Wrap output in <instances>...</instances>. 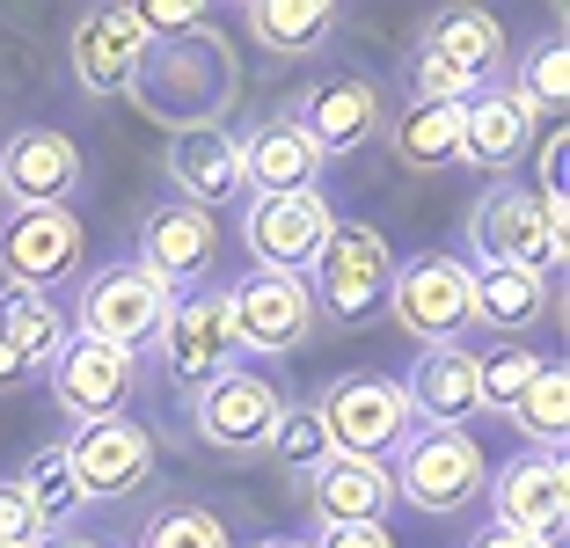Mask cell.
Listing matches in <instances>:
<instances>
[{
    "instance_id": "1",
    "label": "cell",
    "mask_w": 570,
    "mask_h": 548,
    "mask_svg": "<svg viewBox=\"0 0 570 548\" xmlns=\"http://www.w3.org/2000/svg\"><path fill=\"white\" fill-rule=\"evenodd\" d=\"M125 96H132L154 125H168V133L227 125V110H235V96H242L235 45H227L213 22H205V30H190V37H154V45L139 51V67H132V81H125Z\"/></svg>"
},
{
    "instance_id": "2",
    "label": "cell",
    "mask_w": 570,
    "mask_h": 548,
    "mask_svg": "<svg viewBox=\"0 0 570 548\" xmlns=\"http://www.w3.org/2000/svg\"><path fill=\"white\" fill-rule=\"evenodd\" d=\"M395 461L403 468H387V482L424 519H461L490 490V453L469 432H417L395 447Z\"/></svg>"
},
{
    "instance_id": "3",
    "label": "cell",
    "mask_w": 570,
    "mask_h": 548,
    "mask_svg": "<svg viewBox=\"0 0 570 548\" xmlns=\"http://www.w3.org/2000/svg\"><path fill=\"white\" fill-rule=\"evenodd\" d=\"M387 315H395L403 336H417L424 351L461 344L475 330V271L461 256H410L387 278Z\"/></svg>"
},
{
    "instance_id": "4",
    "label": "cell",
    "mask_w": 570,
    "mask_h": 548,
    "mask_svg": "<svg viewBox=\"0 0 570 548\" xmlns=\"http://www.w3.org/2000/svg\"><path fill=\"white\" fill-rule=\"evenodd\" d=\"M168 285L154 278L147 264H102L88 271L81 300H73V336H88V344H110V351H139L147 336H161V315H168Z\"/></svg>"
},
{
    "instance_id": "5",
    "label": "cell",
    "mask_w": 570,
    "mask_h": 548,
    "mask_svg": "<svg viewBox=\"0 0 570 548\" xmlns=\"http://www.w3.org/2000/svg\"><path fill=\"white\" fill-rule=\"evenodd\" d=\"M315 278H307V293H315V307H330L336 322H373L387 307V278H395V256H387V234L366 227V219H336L330 242H322Z\"/></svg>"
},
{
    "instance_id": "6",
    "label": "cell",
    "mask_w": 570,
    "mask_h": 548,
    "mask_svg": "<svg viewBox=\"0 0 570 548\" xmlns=\"http://www.w3.org/2000/svg\"><path fill=\"white\" fill-rule=\"evenodd\" d=\"M315 417L330 432V453H352V461H387V453L410 439V402L403 381L387 373H344L315 395Z\"/></svg>"
},
{
    "instance_id": "7",
    "label": "cell",
    "mask_w": 570,
    "mask_h": 548,
    "mask_svg": "<svg viewBox=\"0 0 570 548\" xmlns=\"http://www.w3.org/2000/svg\"><path fill=\"white\" fill-rule=\"evenodd\" d=\"M161 365H168V381H184V388H213L219 373H235V365H242L227 285H190L184 300H168V315H161Z\"/></svg>"
},
{
    "instance_id": "8",
    "label": "cell",
    "mask_w": 570,
    "mask_h": 548,
    "mask_svg": "<svg viewBox=\"0 0 570 548\" xmlns=\"http://www.w3.org/2000/svg\"><path fill=\"white\" fill-rule=\"evenodd\" d=\"M88 256V227L73 205H37V213H8L0 219V278L8 293H45L67 285Z\"/></svg>"
},
{
    "instance_id": "9",
    "label": "cell",
    "mask_w": 570,
    "mask_h": 548,
    "mask_svg": "<svg viewBox=\"0 0 570 548\" xmlns=\"http://www.w3.org/2000/svg\"><path fill=\"white\" fill-rule=\"evenodd\" d=\"M469 234H475L483 271H541V278H556V264H563V234L549 227V213H541V198L527 183H498L475 205Z\"/></svg>"
},
{
    "instance_id": "10",
    "label": "cell",
    "mask_w": 570,
    "mask_h": 548,
    "mask_svg": "<svg viewBox=\"0 0 570 548\" xmlns=\"http://www.w3.org/2000/svg\"><path fill=\"white\" fill-rule=\"evenodd\" d=\"M336 213L322 190H301V198H249L242 213V249H249L256 271H278V278H307V264L322 256Z\"/></svg>"
},
{
    "instance_id": "11",
    "label": "cell",
    "mask_w": 570,
    "mask_h": 548,
    "mask_svg": "<svg viewBox=\"0 0 570 548\" xmlns=\"http://www.w3.org/2000/svg\"><path fill=\"white\" fill-rule=\"evenodd\" d=\"M278 410H285V395L271 388V373L235 365V373H219L213 388H198L190 424H198V439H205V447H219V453H264Z\"/></svg>"
},
{
    "instance_id": "12",
    "label": "cell",
    "mask_w": 570,
    "mask_h": 548,
    "mask_svg": "<svg viewBox=\"0 0 570 548\" xmlns=\"http://www.w3.org/2000/svg\"><path fill=\"white\" fill-rule=\"evenodd\" d=\"M490 505H498V527L527 534L541 548H563V519H570V468L563 453H520L490 476Z\"/></svg>"
},
{
    "instance_id": "13",
    "label": "cell",
    "mask_w": 570,
    "mask_h": 548,
    "mask_svg": "<svg viewBox=\"0 0 570 548\" xmlns=\"http://www.w3.org/2000/svg\"><path fill=\"white\" fill-rule=\"evenodd\" d=\"M227 307H235V344L264 351V359L301 351L307 336H315V315H322L307 278H278V271H249V278L227 293Z\"/></svg>"
},
{
    "instance_id": "14",
    "label": "cell",
    "mask_w": 570,
    "mask_h": 548,
    "mask_svg": "<svg viewBox=\"0 0 570 548\" xmlns=\"http://www.w3.org/2000/svg\"><path fill=\"white\" fill-rule=\"evenodd\" d=\"M67 461L81 482V505H118L154 476V439L132 417H102V424H81L67 439Z\"/></svg>"
},
{
    "instance_id": "15",
    "label": "cell",
    "mask_w": 570,
    "mask_h": 548,
    "mask_svg": "<svg viewBox=\"0 0 570 548\" xmlns=\"http://www.w3.org/2000/svg\"><path fill=\"white\" fill-rule=\"evenodd\" d=\"M139 388V359L110 344H88V336H67L59 359H51V395L73 424H102V417H125Z\"/></svg>"
},
{
    "instance_id": "16",
    "label": "cell",
    "mask_w": 570,
    "mask_h": 548,
    "mask_svg": "<svg viewBox=\"0 0 570 548\" xmlns=\"http://www.w3.org/2000/svg\"><path fill=\"white\" fill-rule=\"evenodd\" d=\"M132 264H147L168 293H176V285H184V293L205 285L213 264H219V213H198V205H184V198L154 205V213L139 219V256Z\"/></svg>"
},
{
    "instance_id": "17",
    "label": "cell",
    "mask_w": 570,
    "mask_h": 548,
    "mask_svg": "<svg viewBox=\"0 0 570 548\" xmlns=\"http://www.w3.org/2000/svg\"><path fill=\"white\" fill-rule=\"evenodd\" d=\"M81 190V147H73L59 125H22L0 147V198L16 213H37V205H67Z\"/></svg>"
},
{
    "instance_id": "18",
    "label": "cell",
    "mask_w": 570,
    "mask_h": 548,
    "mask_svg": "<svg viewBox=\"0 0 570 548\" xmlns=\"http://www.w3.org/2000/svg\"><path fill=\"white\" fill-rule=\"evenodd\" d=\"M168 183H176V198H184V205L219 213V205L242 190V133H235V125L176 133V139H168Z\"/></svg>"
},
{
    "instance_id": "19",
    "label": "cell",
    "mask_w": 570,
    "mask_h": 548,
    "mask_svg": "<svg viewBox=\"0 0 570 548\" xmlns=\"http://www.w3.org/2000/svg\"><path fill=\"white\" fill-rule=\"evenodd\" d=\"M242 183L256 198H301L322 190V147L301 133V117H271L242 139Z\"/></svg>"
},
{
    "instance_id": "20",
    "label": "cell",
    "mask_w": 570,
    "mask_h": 548,
    "mask_svg": "<svg viewBox=\"0 0 570 548\" xmlns=\"http://www.w3.org/2000/svg\"><path fill=\"white\" fill-rule=\"evenodd\" d=\"M139 51H147V30H139L132 8H88L81 22H73V81L88 88V96H125V81H132Z\"/></svg>"
},
{
    "instance_id": "21",
    "label": "cell",
    "mask_w": 570,
    "mask_h": 548,
    "mask_svg": "<svg viewBox=\"0 0 570 548\" xmlns=\"http://www.w3.org/2000/svg\"><path fill=\"white\" fill-rule=\"evenodd\" d=\"M301 133L322 147V162H330V154H358L381 133V88H373L366 74H330V81H315L307 102H301Z\"/></svg>"
},
{
    "instance_id": "22",
    "label": "cell",
    "mask_w": 570,
    "mask_h": 548,
    "mask_svg": "<svg viewBox=\"0 0 570 548\" xmlns=\"http://www.w3.org/2000/svg\"><path fill=\"white\" fill-rule=\"evenodd\" d=\"M410 417H424V432H469L475 417V351L469 344H432L417 351L403 381Z\"/></svg>"
},
{
    "instance_id": "23",
    "label": "cell",
    "mask_w": 570,
    "mask_h": 548,
    "mask_svg": "<svg viewBox=\"0 0 570 548\" xmlns=\"http://www.w3.org/2000/svg\"><path fill=\"white\" fill-rule=\"evenodd\" d=\"M387 505H395V482H387V461H336L315 468V519L322 527H387Z\"/></svg>"
},
{
    "instance_id": "24",
    "label": "cell",
    "mask_w": 570,
    "mask_h": 548,
    "mask_svg": "<svg viewBox=\"0 0 570 548\" xmlns=\"http://www.w3.org/2000/svg\"><path fill=\"white\" fill-rule=\"evenodd\" d=\"M527 133H534V117L520 110L512 88H475L461 102V162L475 168H512L527 154Z\"/></svg>"
},
{
    "instance_id": "25",
    "label": "cell",
    "mask_w": 570,
    "mask_h": 548,
    "mask_svg": "<svg viewBox=\"0 0 570 548\" xmlns=\"http://www.w3.org/2000/svg\"><path fill=\"white\" fill-rule=\"evenodd\" d=\"M556 285L541 271H475V322L498 336H534Z\"/></svg>"
},
{
    "instance_id": "26",
    "label": "cell",
    "mask_w": 570,
    "mask_h": 548,
    "mask_svg": "<svg viewBox=\"0 0 570 548\" xmlns=\"http://www.w3.org/2000/svg\"><path fill=\"white\" fill-rule=\"evenodd\" d=\"M242 22H249V37L264 51L301 59V51H315L322 37L336 30V8H330V0H249V8H242Z\"/></svg>"
},
{
    "instance_id": "27",
    "label": "cell",
    "mask_w": 570,
    "mask_h": 548,
    "mask_svg": "<svg viewBox=\"0 0 570 548\" xmlns=\"http://www.w3.org/2000/svg\"><path fill=\"white\" fill-rule=\"evenodd\" d=\"M67 336H73V322L59 315V300H51V293H8V300H0V344L16 351L30 373L59 359Z\"/></svg>"
},
{
    "instance_id": "28",
    "label": "cell",
    "mask_w": 570,
    "mask_h": 548,
    "mask_svg": "<svg viewBox=\"0 0 570 548\" xmlns=\"http://www.w3.org/2000/svg\"><path fill=\"white\" fill-rule=\"evenodd\" d=\"M512 424H520L527 453H563V439H570V373L556 359L541 365V381L512 402Z\"/></svg>"
},
{
    "instance_id": "29",
    "label": "cell",
    "mask_w": 570,
    "mask_h": 548,
    "mask_svg": "<svg viewBox=\"0 0 570 548\" xmlns=\"http://www.w3.org/2000/svg\"><path fill=\"white\" fill-rule=\"evenodd\" d=\"M424 45H439L453 67H469L475 81H483V74L504 59V22L490 16V8H453V16L432 22V37H424Z\"/></svg>"
},
{
    "instance_id": "30",
    "label": "cell",
    "mask_w": 570,
    "mask_h": 548,
    "mask_svg": "<svg viewBox=\"0 0 570 548\" xmlns=\"http://www.w3.org/2000/svg\"><path fill=\"white\" fill-rule=\"evenodd\" d=\"M395 154L410 168H453L461 162V110H432V102H410L395 117Z\"/></svg>"
},
{
    "instance_id": "31",
    "label": "cell",
    "mask_w": 570,
    "mask_h": 548,
    "mask_svg": "<svg viewBox=\"0 0 570 548\" xmlns=\"http://www.w3.org/2000/svg\"><path fill=\"white\" fill-rule=\"evenodd\" d=\"M16 490L30 498V512L45 519V534L59 527V519H73V512H81V482H73L67 447H37V453H30V468L16 476Z\"/></svg>"
},
{
    "instance_id": "32",
    "label": "cell",
    "mask_w": 570,
    "mask_h": 548,
    "mask_svg": "<svg viewBox=\"0 0 570 548\" xmlns=\"http://www.w3.org/2000/svg\"><path fill=\"white\" fill-rule=\"evenodd\" d=\"M541 365L549 359H541L534 344H498L490 359H475V410H504L512 417V402L541 381Z\"/></svg>"
},
{
    "instance_id": "33",
    "label": "cell",
    "mask_w": 570,
    "mask_h": 548,
    "mask_svg": "<svg viewBox=\"0 0 570 548\" xmlns=\"http://www.w3.org/2000/svg\"><path fill=\"white\" fill-rule=\"evenodd\" d=\"M139 548H235V534L213 505H161L139 527Z\"/></svg>"
},
{
    "instance_id": "34",
    "label": "cell",
    "mask_w": 570,
    "mask_h": 548,
    "mask_svg": "<svg viewBox=\"0 0 570 548\" xmlns=\"http://www.w3.org/2000/svg\"><path fill=\"white\" fill-rule=\"evenodd\" d=\"M264 453H278L285 468H307V476H315L322 461H336V453H330V432H322V417H315V402H285L278 424H271V447Z\"/></svg>"
},
{
    "instance_id": "35",
    "label": "cell",
    "mask_w": 570,
    "mask_h": 548,
    "mask_svg": "<svg viewBox=\"0 0 570 548\" xmlns=\"http://www.w3.org/2000/svg\"><path fill=\"white\" fill-rule=\"evenodd\" d=\"M475 88H483V81H475L469 67H453L439 45H417V51H410V96H417V102H432V110H461Z\"/></svg>"
},
{
    "instance_id": "36",
    "label": "cell",
    "mask_w": 570,
    "mask_h": 548,
    "mask_svg": "<svg viewBox=\"0 0 570 548\" xmlns=\"http://www.w3.org/2000/svg\"><path fill=\"white\" fill-rule=\"evenodd\" d=\"M512 96H520V110H527V117L563 110V96H570V51H563V37H549V45L527 59L520 81H512Z\"/></svg>"
},
{
    "instance_id": "37",
    "label": "cell",
    "mask_w": 570,
    "mask_h": 548,
    "mask_svg": "<svg viewBox=\"0 0 570 548\" xmlns=\"http://www.w3.org/2000/svg\"><path fill=\"white\" fill-rule=\"evenodd\" d=\"M139 16V30H147V45L154 37H190V30H205L213 22V8L205 0H147V8H132Z\"/></svg>"
},
{
    "instance_id": "38",
    "label": "cell",
    "mask_w": 570,
    "mask_h": 548,
    "mask_svg": "<svg viewBox=\"0 0 570 548\" xmlns=\"http://www.w3.org/2000/svg\"><path fill=\"white\" fill-rule=\"evenodd\" d=\"M37 534H45V519L30 512V498H22L16 482H0V548H30Z\"/></svg>"
},
{
    "instance_id": "39",
    "label": "cell",
    "mask_w": 570,
    "mask_h": 548,
    "mask_svg": "<svg viewBox=\"0 0 570 548\" xmlns=\"http://www.w3.org/2000/svg\"><path fill=\"white\" fill-rule=\"evenodd\" d=\"M307 548H395V534L387 527H322Z\"/></svg>"
},
{
    "instance_id": "40",
    "label": "cell",
    "mask_w": 570,
    "mask_h": 548,
    "mask_svg": "<svg viewBox=\"0 0 570 548\" xmlns=\"http://www.w3.org/2000/svg\"><path fill=\"white\" fill-rule=\"evenodd\" d=\"M469 548H541V541H527V534H512V527H498V519H490V527H475Z\"/></svg>"
},
{
    "instance_id": "41",
    "label": "cell",
    "mask_w": 570,
    "mask_h": 548,
    "mask_svg": "<svg viewBox=\"0 0 570 548\" xmlns=\"http://www.w3.org/2000/svg\"><path fill=\"white\" fill-rule=\"evenodd\" d=\"M30 548H102V541H88V534H67V527H59V534H37Z\"/></svg>"
},
{
    "instance_id": "42",
    "label": "cell",
    "mask_w": 570,
    "mask_h": 548,
    "mask_svg": "<svg viewBox=\"0 0 570 548\" xmlns=\"http://www.w3.org/2000/svg\"><path fill=\"white\" fill-rule=\"evenodd\" d=\"M16 381H30V365H22V359H16V351L0 344V388H16Z\"/></svg>"
},
{
    "instance_id": "43",
    "label": "cell",
    "mask_w": 570,
    "mask_h": 548,
    "mask_svg": "<svg viewBox=\"0 0 570 548\" xmlns=\"http://www.w3.org/2000/svg\"><path fill=\"white\" fill-rule=\"evenodd\" d=\"M256 548H307V541H293V534H278V541H256Z\"/></svg>"
}]
</instances>
